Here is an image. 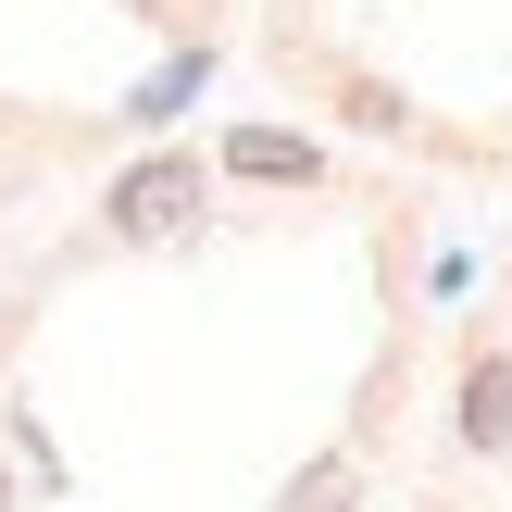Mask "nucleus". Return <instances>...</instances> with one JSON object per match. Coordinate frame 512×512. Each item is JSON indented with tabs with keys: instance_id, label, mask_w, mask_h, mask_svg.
I'll return each instance as SVG.
<instances>
[{
	"instance_id": "obj_1",
	"label": "nucleus",
	"mask_w": 512,
	"mask_h": 512,
	"mask_svg": "<svg viewBox=\"0 0 512 512\" xmlns=\"http://www.w3.org/2000/svg\"><path fill=\"white\" fill-rule=\"evenodd\" d=\"M188 213H200V163H138L113 188V225H125V238H175Z\"/></svg>"
},
{
	"instance_id": "obj_2",
	"label": "nucleus",
	"mask_w": 512,
	"mask_h": 512,
	"mask_svg": "<svg viewBox=\"0 0 512 512\" xmlns=\"http://www.w3.org/2000/svg\"><path fill=\"white\" fill-rule=\"evenodd\" d=\"M225 175H250V188H313L325 150L288 138V125H238V138H225Z\"/></svg>"
},
{
	"instance_id": "obj_4",
	"label": "nucleus",
	"mask_w": 512,
	"mask_h": 512,
	"mask_svg": "<svg viewBox=\"0 0 512 512\" xmlns=\"http://www.w3.org/2000/svg\"><path fill=\"white\" fill-rule=\"evenodd\" d=\"M338 500H350V463H313V475L288 488V512H338Z\"/></svg>"
},
{
	"instance_id": "obj_3",
	"label": "nucleus",
	"mask_w": 512,
	"mask_h": 512,
	"mask_svg": "<svg viewBox=\"0 0 512 512\" xmlns=\"http://www.w3.org/2000/svg\"><path fill=\"white\" fill-rule=\"evenodd\" d=\"M463 438L475 450H512V350H488V363L463 375Z\"/></svg>"
}]
</instances>
